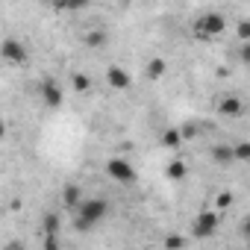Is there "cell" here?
I'll return each mask as SVG.
<instances>
[{"instance_id": "1", "label": "cell", "mask_w": 250, "mask_h": 250, "mask_svg": "<svg viewBox=\"0 0 250 250\" xmlns=\"http://www.w3.org/2000/svg\"><path fill=\"white\" fill-rule=\"evenodd\" d=\"M74 215H77V221H74L77 229H91L109 215V200L106 197H83V203L74 209Z\"/></svg>"}, {"instance_id": "2", "label": "cell", "mask_w": 250, "mask_h": 250, "mask_svg": "<svg viewBox=\"0 0 250 250\" xmlns=\"http://www.w3.org/2000/svg\"><path fill=\"white\" fill-rule=\"evenodd\" d=\"M227 30V18L221 15V12H203L200 18H197V24H194V36L197 39H215V36H221Z\"/></svg>"}, {"instance_id": "3", "label": "cell", "mask_w": 250, "mask_h": 250, "mask_svg": "<svg viewBox=\"0 0 250 250\" xmlns=\"http://www.w3.org/2000/svg\"><path fill=\"white\" fill-rule=\"evenodd\" d=\"M106 174H109V180H115L118 186L136 183V168H133L130 159H124V156H112V159L106 162Z\"/></svg>"}, {"instance_id": "4", "label": "cell", "mask_w": 250, "mask_h": 250, "mask_svg": "<svg viewBox=\"0 0 250 250\" xmlns=\"http://www.w3.org/2000/svg\"><path fill=\"white\" fill-rule=\"evenodd\" d=\"M218 224H221V215H218L215 209H206V212H200V215L194 218L191 235H194V238H209V235H215Z\"/></svg>"}, {"instance_id": "5", "label": "cell", "mask_w": 250, "mask_h": 250, "mask_svg": "<svg viewBox=\"0 0 250 250\" xmlns=\"http://www.w3.org/2000/svg\"><path fill=\"white\" fill-rule=\"evenodd\" d=\"M0 56H3L9 65H24L30 59L24 42H18V39H3V42H0Z\"/></svg>"}, {"instance_id": "6", "label": "cell", "mask_w": 250, "mask_h": 250, "mask_svg": "<svg viewBox=\"0 0 250 250\" xmlns=\"http://www.w3.org/2000/svg\"><path fill=\"white\" fill-rule=\"evenodd\" d=\"M106 83H109V88H115V91H127V88L133 85V77H130L127 68L109 65V68H106Z\"/></svg>"}, {"instance_id": "7", "label": "cell", "mask_w": 250, "mask_h": 250, "mask_svg": "<svg viewBox=\"0 0 250 250\" xmlns=\"http://www.w3.org/2000/svg\"><path fill=\"white\" fill-rule=\"evenodd\" d=\"M39 94H42V100H44L50 109H59V106H62V97H65L56 80H42V83H39Z\"/></svg>"}, {"instance_id": "8", "label": "cell", "mask_w": 250, "mask_h": 250, "mask_svg": "<svg viewBox=\"0 0 250 250\" xmlns=\"http://www.w3.org/2000/svg\"><path fill=\"white\" fill-rule=\"evenodd\" d=\"M218 112L227 115V118H238V115L244 112V103H241L238 94H224V97L218 100Z\"/></svg>"}, {"instance_id": "9", "label": "cell", "mask_w": 250, "mask_h": 250, "mask_svg": "<svg viewBox=\"0 0 250 250\" xmlns=\"http://www.w3.org/2000/svg\"><path fill=\"white\" fill-rule=\"evenodd\" d=\"M59 197H62V206L74 212V209H77V206L83 203V188H80L77 183H68V186L62 188V194H59Z\"/></svg>"}, {"instance_id": "10", "label": "cell", "mask_w": 250, "mask_h": 250, "mask_svg": "<svg viewBox=\"0 0 250 250\" xmlns=\"http://www.w3.org/2000/svg\"><path fill=\"white\" fill-rule=\"evenodd\" d=\"M83 42H85V47H91V50H100V47L109 42V33H106V30H100V27H94V30H88V33L83 36Z\"/></svg>"}, {"instance_id": "11", "label": "cell", "mask_w": 250, "mask_h": 250, "mask_svg": "<svg viewBox=\"0 0 250 250\" xmlns=\"http://www.w3.org/2000/svg\"><path fill=\"white\" fill-rule=\"evenodd\" d=\"M165 71H168V62H165L162 56H153V59L145 65V74H147V80H159V77H165Z\"/></svg>"}, {"instance_id": "12", "label": "cell", "mask_w": 250, "mask_h": 250, "mask_svg": "<svg viewBox=\"0 0 250 250\" xmlns=\"http://www.w3.org/2000/svg\"><path fill=\"white\" fill-rule=\"evenodd\" d=\"M212 159H215V165H235V159H232V145H215V147H212Z\"/></svg>"}, {"instance_id": "13", "label": "cell", "mask_w": 250, "mask_h": 250, "mask_svg": "<svg viewBox=\"0 0 250 250\" xmlns=\"http://www.w3.org/2000/svg\"><path fill=\"white\" fill-rule=\"evenodd\" d=\"M71 88H74V94H85V91H91V80H88V74L74 71V74H71Z\"/></svg>"}, {"instance_id": "14", "label": "cell", "mask_w": 250, "mask_h": 250, "mask_svg": "<svg viewBox=\"0 0 250 250\" xmlns=\"http://www.w3.org/2000/svg\"><path fill=\"white\" fill-rule=\"evenodd\" d=\"M42 232H44V238H47V235H59V215H56V212H47V215H44Z\"/></svg>"}, {"instance_id": "15", "label": "cell", "mask_w": 250, "mask_h": 250, "mask_svg": "<svg viewBox=\"0 0 250 250\" xmlns=\"http://www.w3.org/2000/svg\"><path fill=\"white\" fill-rule=\"evenodd\" d=\"M162 145H165V147H171V150H174V147H180V145H183L180 130H177V127H168V130L162 133Z\"/></svg>"}, {"instance_id": "16", "label": "cell", "mask_w": 250, "mask_h": 250, "mask_svg": "<svg viewBox=\"0 0 250 250\" xmlns=\"http://www.w3.org/2000/svg\"><path fill=\"white\" fill-rule=\"evenodd\" d=\"M232 159L235 162H247L250 159V142H235L232 145Z\"/></svg>"}, {"instance_id": "17", "label": "cell", "mask_w": 250, "mask_h": 250, "mask_svg": "<svg viewBox=\"0 0 250 250\" xmlns=\"http://www.w3.org/2000/svg\"><path fill=\"white\" fill-rule=\"evenodd\" d=\"M186 171H188V168H186L183 159H171V162H168V177H171V180H183Z\"/></svg>"}, {"instance_id": "18", "label": "cell", "mask_w": 250, "mask_h": 250, "mask_svg": "<svg viewBox=\"0 0 250 250\" xmlns=\"http://www.w3.org/2000/svg\"><path fill=\"white\" fill-rule=\"evenodd\" d=\"M165 250H186V235H177V232L165 235Z\"/></svg>"}, {"instance_id": "19", "label": "cell", "mask_w": 250, "mask_h": 250, "mask_svg": "<svg viewBox=\"0 0 250 250\" xmlns=\"http://www.w3.org/2000/svg\"><path fill=\"white\" fill-rule=\"evenodd\" d=\"M232 206V194L229 191H218V197H215V212L221 215L224 209H229Z\"/></svg>"}, {"instance_id": "20", "label": "cell", "mask_w": 250, "mask_h": 250, "mask_svg": "<svg viewBox=\"0 0 250 250\" xmlns=\"http://www.w3.org/2000/svg\"><path fill=\"white\" fill-rule=\"evenodd\" d=\"M180 130V139L183 142H191V139H197V133H200V127H194V124H186V127H177Z\"/></svg>"}, {"instance_id": "21", "label": "cell", "mask_w": 250, "mask_h": 250, "mask_svg": "<svg viewBox=\"0 0 250 250\" xmlns=\"http://www.w3.org/2000/svg\"><path fill=\"white\" fill-rule=\"evenodd\" d=\"M44 250H62L59 235H47V238H44Z\"/></svg>"}, {"instance_id": "22", "label": "cell", "mask_w": 250, "mask_h": 250, "mask_svg": "<svg viewBox=\"0 0 250 250\" xmlns=\"http://www.w3.org/2000/svg\"><path fill=\"white\" fill-rule=\"evenodd\" d=\"M238 39L247 44V39H250V24H247V21H241V24H238Z\"/></svg>"}, {"instance_id": "23", "label": "cell", "mask_w": 250, "mask_h": 250, "mask_svg": "<svg viewBox=\"0 0 250 250\" xmlns=\"http://www.w3.org/2000/svg\"><path fill=\"white\" fill-rule=\"evenodd\" d=\"M6 139V124H3V118H0V142Z\"/></svg>"}]
</instances>
